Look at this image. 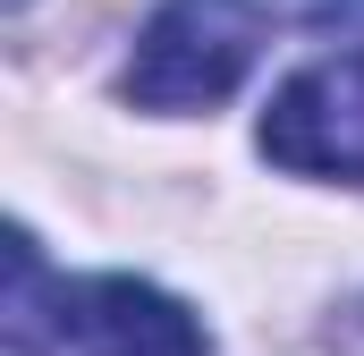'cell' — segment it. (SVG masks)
Segmentation results:
<instances>
[{
  "mask_svg": "<svg viewBox=\"0 0 364 356\" xmlns=\"http://www.w3.org/2000/svg\"><path fill=\"white\" fill-rule=\"evenodd\" d=\"M263 51V9L255 0H161L127 51V102L136 110H161V119H186V110H212L246 85Z\"/></svg>",
  "mask_w": 364,
  "mask_h": 356,
  "instance_id": "cell-1",
  "label": "cell"
},
{
  "mask_svg": "<svg viewBox=\"0 0 364 356\" xmlns=\"http://www.w3.org/2000/svg\"><path fill=\"white\" fill-rule=\"evenodd\" d=\"M263 153L296 178L364 187V51L331 43L314 68H296L263 110Z\"/></svg>",
  "mask_w": 364,
  "mask_h": 356,
  "instance_id": "cell-2",
  "label": "cell"
},
{
  "mask_svg": "<svg viewBox=\"0 0 364 356\" xmlns=\"http://www.w3.org/2000/svg\"><path fill=\"white\" fill-rule=\"evenodd\" d=\"M60 348H77V356H212V340L178 297H161L153 280L110 271V280L60 288Z\"/></svg>",
  "mask_w": 364,
  "mask_h": 356,
  "instance_id": "cell-3",
  "label": "cell"
},
{
  "mask_svg": "<svg viewBox=\"0 0 364 356\" xmlns=\"http://www.w3.org/2000/svg\"><path fill=\"white\" fill-rule=\"evenodd\" d=\"M305 26H314L322 43H356V51H364V0H314Z\"/></svg>",
  "mask_w": 364,
  "mask_h": 356,
  "instance_id": "cell-4",
  "label": "cell"
}]
</instances>
